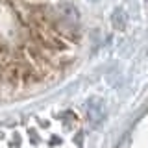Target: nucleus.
Instances as JSON below:
<instances>
[{"instance_id": "obj_1", "label": "nucleus", "mask_w": 148, "mask_h": 148, "mask_svg": "<svg viewBox=\"0 0 148 148\" xmlns=\"http://www.w3.org/2000/svg\"><path fill=\"white\" fill-rule=\"evenodd\" d=\"M0 15H18L35 30L34 15H39V0H0Z\"/></svg>"}]
</instances>
